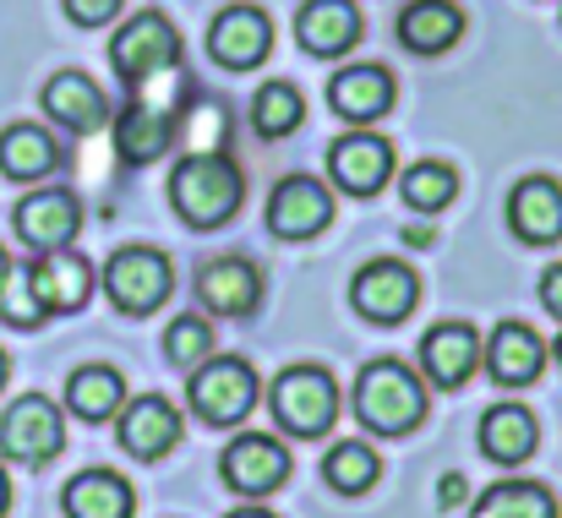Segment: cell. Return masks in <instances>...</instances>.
<instances>
[{"label": "cell", "instance_id": "7c38bea8", "mask_svg": "<svg viewBox=\"0 0 562 518\" xmlns=\"http://www.w3.org/2000/svg\"><path fill=\"white\" fill-rule=\"evenodd\" d=\"M22 284H27V295H33L38 312H77L88 301V290H93V268L77 251L60 246V251H44L38 262H27L22 268Z\"/></svg>", "mask_w": 562, "mask_h": 518}, {"label": "cell", "instance_id": "e575fe53", "mask_svg": "<svg viewBox=\"0 0 562 518\" xmlns=\"http://www.w3.org/2000/svg\"><path fill=\"white\" fill-rule=\"evenodd\" d=\"M541 306H547L552 317H562V262L547 268V279H541Z\"/></svg>", "mask_w": 562, "mask_h": 518}, {"label": "cell", "instance_id": "8d00e7d4", "mask_svg": "<svg viewBox=\"0 0 562 518\" xmlns=\"http://www.w3.org/2000/svg\"><path fill=\"white\" fill-rule=\"evenodd\" d=\"M5 508H11V481H5V470H0V518H5Z\"/></svg>", "mask_w": 562, "mask_h": 518}, {"label": "cell", "instance_id": "2e32d148", "mask_svg": "<svg viewBox=\"0 0 562 518\" xmlns=\"http://www.w3.org/2000/svg\"><path fill=\"white\" fill-rule=\"evenodd\" d=\"M481 354H486V371H492L497 387H525V382L541 376L547 345H541L536 328H525V323H497L492 339L481 345Z\"/></svg>", "mask_w": 562, "mask_h": 518}, {"label": "cell", "instance_id": "5bb4252c", "mask_svg": "<svg viewBox=\"0 0 562 518\" xmlns=\"http://www.w3.org/2000/svg\"><path fill=\"white\" fill-rule=\"evenodd\" d=\"M415 295H420V279H415L404 262H367V268L356 273V284H350L356 312L372 317V323H398V317H409Z\"/></svg>", "mask_w": 562, "mask_h": 518}, {"label": "cell", "instance_id": "52a82bcc", "mask_svg": "<svg viewBox=\"0 0 562 518\" xmlns=\"http://www.w3.org/2000/svg\"><path fill=\"white\" fill-rule=\"evenodd\" d=\"M60 448H66L60 409H55L44 393H22V398L5 409V420H0V453L16 459V464H49Z\"/></svg>", "mask_w": 562, "mask_h": 518}, {"label": "cell", "instance_id": "ffe728a7", "mask_svg": "<svg viewBox=\"0 0 562 518\" xmlns=\"http://www.w3.org/2000/svg\"><path fill=\"white\" fill-rule=\"evenodd\" d=\"M295 38L312 55H345L361 38V11L356 0H306L295 16Z\"/></svg>", "mask_w": 562, "mask_h": 518}, {"label": "cell", "instance_id": "3957f363", "mask_svg": "<svg viewBox=\"0 0 562 518\" xmlns=\"http://www.w3.org/2000/svg\"><path fill=\"white\" fill-rule=\"evenodd\" d=\"M181 60V33L165 11H137L115 38H110V66L126 88H143L148 77L170 71Z\"/></svg>", "mask_w": 562, "mask_h": 518}, {"label": "cell", "instance_id": "30bf717a", "mask_svg": "<svg viewBox=\"0 0 562 518\" xmlns=\"http://www.w3.org/2000/svg\"><path fill=\"white\" fill-rule=\"evenodd\" d=\"M328 218H334V196L312 174H284L268 196V224L279 240H312L317 229H328Z\"/></svg>", "mask_w": 562, "mask_h": 518}, {"label": "cell", "instance_id": "4dcf8cb0", "mask_svg": "<svg viewBox=\"0 0 562 518\" xmlns=\"http://www.w3.org/2000/svg\"><path fill=\"white\" fill-rule=\"evenodd\" d=\"M301 115H306V104H301V88H290V82H268V88L251 99V126H257L262 137L295 132Z\"/></svg>", "mask_w": 562, "mask_h": 518}, {"label": "cell", "instance_id": "44dd1931", "mask_svg": "<svg viewBox=\"0 0 562 518\" xmlns=\"http://www.w3.org/2000/svg\"><path fill=\"white\" fill-rule=\"evenodd\" d=\"M464 33V11L453 0H409L398 11V44L415 55H442Z\"/></svg>", "mask_w": 562, "mask_h": 518}, {"label": "cell", "instance_id": "ab89813d", "mask_svg": "<svg viewBox=\"0 0 562 518\" xmlns=\"http://www.w3.org/2000/svg\"><path fill=\"white\" fill-rule=\"evenodd\" d=\"M5 376H11V360H5V349H0V387H5Z\"/></svg>", "mask_w": 562, "mask_h": 518}, {"label": "cell", "instance_id": "f1b7e54d", "mask_svg": "<svg viewBox=\"0 0 562 518\" xmlns=\"http://www.w3.org/2000/svg\"><path fill=\"white\" fill-rule=\"evenodd\" d=\"M470 518H558V497L536 481H497Z\"/></svg>", "mask_w": 562, "mask_h": 518}, {"label": "cell", "instance_id": "1f68e13d", "mask_svg": "<svg viewBox=\"0 0 562 518\" xmlns=\"http://www.w3.org/2000/svg\"><path fill=\"white\" fill-rule=\"evenodd\" d=\"M323 475H328L334 492L356 497V492H367V486L376 481V453L367 448V442H339V448L323 459Z\"/></svg>", "mask_w": 562, "mask_h": 518}, {"label": "cell", "instance_id": "74e56055", "mask_svg": "<svg viewBox=\"0 0 562 518\" xmlns=\"http://www.w3.org/2000/svg\"><path fill=\"white\" fill-rule=\"evenodd\" d=\"M229 518H273V514H262V508H235Z\"/></svg>", "mask_w": 562, "mask_h": 518}, {"label": "cell", "instance_id": "484cf974", "mask_svg": "<svg viewBox=\"0 0 562 518\" xmlns=\"http://www.w3.org/2000/svg\"><path fill=\"white\" fill-rule=\"evenodd\" d=\"M481 448L497 464H525L536 453V415L525 404H492L481 415Z\"/></svg>", "mask_w": 562, "mask_h": 518}, {"label": "cell", "instance_id": "f35d334b", "mask_svg": "<svg viewBox=\"0 0 562 518\" xmlns=\"http://www.w3.org/2000/svg\"><path fill=\"white\" fill-rule=\"evenodd\" d=\"M5 279H11V257L0 251V290H5Z\"/></svg>", "mask_w": 562, "mask_h": 518}, {"label": "cell", "instance_id": "83f0119b", "mask_svg": "<svg viewBox=\"0 0 562 518\" xmlns=\"http://www.w3.org/2000/svg\"><path fill=\"white\" fill-rule=\"evenodd\" d=\"M121 398H126V382H121L115 365H82L66 382V404H71L77 420H110L121 409Z\"/></svg>", "mask_w": 562, "mask_h": 518}, {"label": "cell", "instance_id": "d6a6232c", "mask_svg": "<svg viewBox=\"0 0 562 518\" xmlns=\"http://www.w3.org/2000/svg\"><path fill=\"white\" fill-rule=\"evenodd\" d=\"M207 349H213V334H207V323H202V317H181V323H170V334H165V354H170L176 365H202V360H207Z\"/></svg>", "mask_w": 562, "mask_h": 518}, {"label": "cell", "instance_id": "f546056e", "mask_svg": "<svg viewBox=\"0 0 562 518\" xmlns=\"http://www.w3.org/2000/svg\"><path fill=\"white\" fill-rule=\"evenodd\" d=\"M398 191H404V202H409L415 213H442V207L459 196V170L442 165V159H420V165L404 170Z\"/></svg>", "mask_w": 562, "mask_h": 518}, {"label": "cell", "instance_id": "8fae6325", "mask_svg": "<svg viewBox=\"0 0 562 518\" xmlns=\"http://www.w3.org/2000/svg\"><path fill=\"white\" fill-rule=\"evenodd\" d=\"M11 224H16L22 246H33V251H60V246L82 229V207H77V196H71L66 185H44V191H33V196L16 202Z\"/></svg>", "mask_w": 562, "mask_h": 518}, {"label": "cell", "instance_id": "7a4b0ae2", "mask_svg": "<svg viewBox=\"0 0 562 518\" xmlns=\"http://www.w3.org/2000/svg\"><path fill=\"white\" fill-rule=\"evenodd\" d=\"M356 415L376 437L415 431L420 415H426V387H420V376L404 360H372L361 371V382H356Z\"/></svg>", "mask_w": 562, "mask_h": 518}, {"label": "cell", "instance_id": "7402d4cb", "mask_svg": "<svg viewBox=\"0 0 562 518\" xmlns=\"http://www.w3.org/2000/svg\"><path fill=\"white\" fill-rule=\"evenodd\" d=\"M508 218H514V229H519L530 246L558 240L562 235V185L558 180H547V174L519 180L514 196H508Z\"/></svg>", "mask_w": 562, "mask_h": 518}, {"label": "cell", "instance_id": "d4e9b609", "mask_svg": "<svg viewBox=\"0 0 562 518\" xmlns=\"http://www.w3.org/2000/svg\"><path fill=\"white\" fill-rule=\"evenodd\" d=\"M132 486L115 470H82L77 481H66L60 508L66 518H132Z\"/></svg>", "mask_w": 562, "mask_h": 518}, {"label": "cell", "instance_id": "d6986e66", "mask_svg": "<svg viewBox=\"0 0 562 518\" xmlns=\"http://www.w3.org/2000/svg\"><path fill=\"white\" fill-rule=\"evenodd\" d=\"M420 365L437 387H459L470 382V371L481 365V334L470 323H442L420 339Z\"/></svg>", "mask_w": 562, "mask_h": 518}, {"label": "cell", "instance_id": "60d3db41", "mask_svg": "<svg viewBox=\"0 0 562 518\" xmlns=\"http://www.w3.org/2000/svg\"><path fill=\"white\" fill-rule=\"evenodd\" d=\"M558 365H562V334H558Z\"/></svg>", "mask_w": 562, "mask_h": 518}, {"label": "cell", "instance_id": "8992f818", "mask_svg": "<svg viewBox=\"0 0 562 518\" xmlns=\"http://www.w3.org/2000/svg\"><path fill=\"white\" fill-rule=\"evenodd\" d=\"M104 295L115 301V312L148 317L170 295V257L154 251V246H121L104 262Z\"/></svg>", "mask_w": 562, "mask_h": 518}, {"label": "cell", "instance_id": "4316f807", "mask_svg": "<svg viewBox=\"0 0 562 518\" xmlns=\"http://www.w3.org/2000/svg\"><path fill=\"white\" fill-rule=\"evenodd\" d=\"M55 165H60V148H55V137L44 126L16 121V126L0 132V170H5V180H44Z\"/></svg>", "mask_w": 562, "mask_h": 518}, {"label": "cell", "instance_id": "603a6c76", "mask_svg": "<svg viewBox=\"0 0 562 518\" xmlns=\"http://www.w3.org/2000/svg\"><path fill=\"white\" fill-rule=\"evenodd\" d=\"M257 290H262V279H257V268H251L246 257H213V262H202V273H196L202 306H213V312H224V317L251 312V306H257Z\"/></svg>", "mask_w": 562, "mask_h": 518}, {"label": "cell", "instance_id": "ba28073f", "mask_svg": "<svg viewBox=\"0 0 562 518\" xmlns=\"http://www.w3.org/2000/svg\"><path fill=\"white\" fill-rule=\"evenodd\" d=\"M218 475H224V486L240 492V497H268V492L284 486V475H290V453H284L279 437L246 431V437H235V442L224 448Z\"/></svg>", "mask_w": 562, "mask_h": 518}, {"label": "cell", "instance_id": "6da1fadb", "mask_svg": "<svg viewBox=\"0 0 562 518\" xmlns=\"http://www.w3.org/2000/svg\"><path fill=\"white\" fill-rule=\"evenodd\" d=\"M240 170L224 154H191L170 174V207L187 218L191 229H218L240 207Z\"/></svg>", "mask_w": 562, "mask_h": 518}, {"label": "cell", "instance_id": "5b68a950", "mask_svg": "<svg viewBox=\"0 0 562 518\" xmlns=\"http://www.w3.org/2000/svg\"><path fill=\"white\" fill-rule=\"evenodd\" d=\"M191 409L207 420V426H235L251 404H257V371L235 354H207L196 371H191Z\"/></svg>", "mask_w": 562, "mask_h": 518}, {"label": "cell", "instance_id": "ac0fdd59", "mask_svg": "<svg viewBox=\"0 0 562 518\" xmlns=\"http://www.w3.org/2000/svg\"><path fill=\"white\" fill-rule=\"evenodd\" d=\"M170 137H176V115L165 104H148L143 93L115 115V154L126 165H154L170 148Z\"/></svg>", "mask_w": 562, "mask_h": 518}, {"label": "cell", "instance_id": "4fadbf2b", "mask_svg": "<svg viewBox=\"0 0 562 518\" xmlns=\"http://www.w3.org/2000/svg\"><path fill=\"white\" fill-rule=\"evenodd\" d=\"M328 174L350 196H372V191H382V180L393 174V143L376 137V132H345L328 148Z\"/></svg>", "mask_w": 562, "mask_h": 518}, {"label": "cell", "instance_id": "9a60e30c", "mask_svg": "<svg viewBox=\"0 0 562 518\" xmlns=\"http://www.w3.org/2000/svg\"><path fill=\"white\" fill-rule=\"evenodd\" d=\"M176 442H181V415L159 393H143L121 409V448L132 459H165Z\"/></svg>", "mask_w": 562, "mask_h": 518}, {"label": "cell", "instance_id": "cb8c5ba5", "mask_svg": "<svg viewBox=\"0 0 562 518\" xmlns=\"http://www.w3.org/2000/svg\"><path fill=\"white\" fill-rule=\"evenodd\" d=\"M328 104H334V115L367 126L376 115H387V104H393V77H387L382 66H350V71H339V77L328 82Z\"/></svg>", "mask_w": 562, "mask_h": 518}, {"label": "cell", "instance_id": "277c9868", "mask_svg": "<svg viewBox=\"0 0 562 518\" xmlns=\"http://www.w3.org/2000/svg\"><path fill=\"white\" fill-rule=\"evenodd\" d=\"M273 420L290 431V437H323L339 415V387L323 365H290L279 371L273 382Z\"/></svg>", "mask_w": 562, "mask_h": 518}, {"label": "cell", "instance_id": "836d02e7", "mask_svg": "<svg viewBox=\"0 0 562 518\" xmlns=\"http://www.w3.org/2000/svg\"><path fill=\"white\" fill-rule=\"evenodd\" d=\"M115 11H121V0H66V16L77 27H104Z\"/></svg>", "mask_w": 562, "mask_h": 518}, {"label": "cell", "instance_id": "d590c367", "mask_svg": "<svg viewBox=\"0 0 562 518\" xmlns=\"http://www.w3.org/2000/svg\"><path fill=\"white\" fill-rule=\"evenodd\" d=\"M437 497H442V508H459V503H464V475H442Z\"/></svg>", "mask_w": 562, "mask_h": 518}, {"label": "cell", "instance_id": "e0dca14e", "mask_svg": "<svg viewBox=\"0 0 562 518\" xmlns=\"http://www.w3.org/2000/svg\"><path fill=\"white\" fill-rule=\"evenodd\" d=\"M44 115L55 121V126H66V132H99L104 121H110V104H104V93L93 88V77H82V71H55L49 82H44Z\"/></svg>", "mask_w": 562, "mask_h": 518}, {"label": "cell", "instance_id": "9c48e42d", "mask_svg": "<svg viewBox=\"0 0 562 518\" xmlns=\"http://www.w3.org/2000/svg\"><path fill=\"white\" fill-rule=\"evenodd\" d=\"M268 44H273V22L268 11L257 5H224L207 27V55L229 71H251L268 60Z\"/></svg>", "mask_w": 562, "mask_h": 518}]
</instances>
